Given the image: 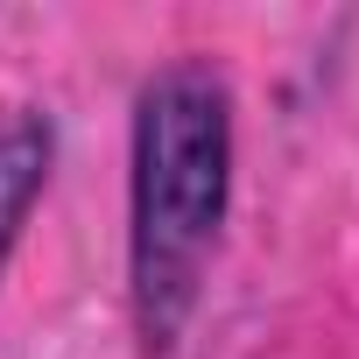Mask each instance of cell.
Instances as JSON below:
<instances>
[{
    "label": "cell",
    "mask_w": 359,
    "mask_h": 359,
    "mask_svg": "<svg viewBox=\"0 0 359 359\" xmlns=\"http://www.w3.org/2000/svg\"><path fill=\"white\" fill-rule=\"evenodd\" d=\"M233 191V92L212 64H169L134 99L127 296L148 352L184 338Z\"/></svg>",
    "instance_id": "6da1fadb"
},
{
    "label": "cell",
    "mask_w": 359,
    "mask_h": 359,
    "mask_svg": "<svg viewBox=\"0 0 359 359\" xmlns=\"http://www.w3.org/2000/svg\"><path fill=\"white\" fill-rule=\"evenodd\" d=\"M50 162H57V127L36 106L0 113V268H8V254H15V240L50 184Z\"/></svg>",
    "instance_id": "7a4b0ae2"
}]
</instances>
